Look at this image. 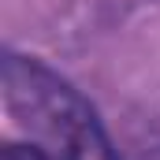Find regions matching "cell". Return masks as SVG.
Returning a JSON list of instances; mask_svg holds the SVG:
<instances>
[{"label":"cell","instance_id":"7a4b0ae2","mask_svg":"<svg viewBox=\"0 0 160 160\" xmlns=\"http://www.w3.org/2000/svg\"><path fill=\"white\" fill-rule=\"evenodd\" d=\"M0 160H45V157H41L34 145H15V142H11V145L0 149Z\"/></svg>","mask_w":160,"mask_h":160},{"label":"cell","instance_id":"6da1fadb","mask_svg":"<svg viewBox=\"0 0 160 160\" xmlns=\"http://www.w3.org/2000/svg\"><path fill=\"white\" fill-rule=\"evenodd\" d=\"M4 104L45 160H119L97 108L41 60H4Z\"/></svg>","mask_w":160,"mask_h":160}]
</instances>
